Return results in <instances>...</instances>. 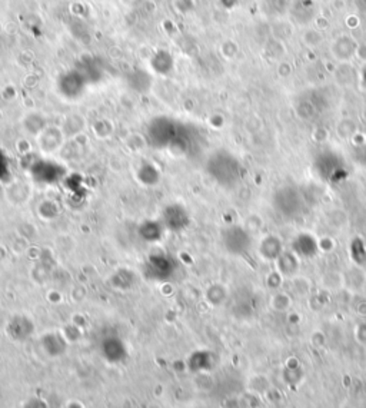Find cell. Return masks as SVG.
Listing matches in <instances>:
<instances>
[{
    "label": "cell",
    "instance_id": "30bf717a",
    "mask_svg": "<svg viewBox=\"0 0 366 408\" xmlns=\"http://www.w3.org/2000/svg\"><path fill=\"white\" fill-rule=\"evenodd\" d=\"M137 178L143 185H156L159 181V171L155 165L144 164L137 169Z\"/></svg>",
    "mask_w": 366,
    "mask_h": 408
},
{
    "label": "cell",
    "instance_id": "8992f818",
    "mask_svg": "<svg viewBox=\"0 0 366 408\" xmlns=\"http://www.w3.org/2000/svg\"><path fill=\"white\" fill-rule=\"evenodd\" d=\"M161 222L166 232H182L189 227L190 215L182 203H169L162 211Z\"/></svg>",
    "mask_w": 366,
    "mask_h": 408
},
{
    "label": "cell",
    "instance_id": "3957f363",
    "mask_svg": "<svg viewBox=\"0 0 366 408\" xmlns=\"http://www.w3.org/2000/svg\"><path fill=\"white\" fill-rule=\"evenodd\" d=\"M273 208L287 220L301 215L304 210V198L294 186H282L273 195Z\"/></svg>",
    "mask_w": 366,
    "mask_h": 408
},
{
    "label": "cell",
    "instance_id": "277c9868",
    "mask_svg": "<svg viewBox=\"0 0 366 408\" xmlns=\"http://www.w3.org/2000/svg\"><path fill=\"white\" fill-rule=\"evenodd\" d=\"M178 269V261L165 252L152 254L144 264V272L154 281L171 280Z\"/></svg>",
    "mask_w": 366,
    "mask_h": 408
},
{
    "label": "cell",
    "instance_id": "7a4b0ae2",
    "mask_svg": "<svg viewBox=\"0 0 366 408\" xmlns=\"http://www.w3.org/2000/svg\"><path fill=\"white\" fill-rule=\"evenodd\" d=\"M206 172L213 181L225 188H234L244 176L242 164L236 157L227 151H217L209 157Z\"/></svg>",
    "mask_w": 366,
    "mask_h": 408
},
{
    "label": "cell",
    "instance_id": "52a82bcc",
    "mask_svg": "<svg viewBox=\"0 0 366 408\" xmlns=\"http://www.w3.org/2000/svg\"><path fill=\"white\" fill-rule=\"evenodd\" d=\"M222 244L232 255H245L251 248V237L241 227H229L222 232Z\"/></svg>",
    "mask_w": 366,
    "mask_h": 408
},
{
    "label": "cell",
    "instance_id": "8fae6325",
    "mask_svg": "<svg viewBox=\"0 0 366 408\" xmlns=\"http://www.w3.org/2000/svg\"><path fill=\"white\" fill-rule=\"evenodd\" d=\"M12 178V169L9 164V158L5 152L0 151V182H8Z\"/></svg>",
    "mask_w": 366,
    "mask_h": 408
},
{
    "label": "cell",
    "instance_id": "ba28073f",
    "mask_svg": "<svg viewBox=\"0 0 366 408\" xmlns=\"http://www.w3.org/2000/svg\"><path fill=\"white\" fill-rule=\"evenodd\" d=\"M59 92L67 99L81 98L88 86L86 76L79 71H70L60 76L59 79Z\"/></svg>",
    "mask_w": 366,
    "mask_h": 408
},
{
    "label": "cell",
    "instance_id": "5b68a950",
    "mask_svg": "<svg viewBox=\"0 0 366 408\" xmlns=\"http://www.w3.org/2000/svg\"><path fill=\"white\" fill-rule=\"evenodd\" d=\"M29 174L32 179L40 185H55L63 181L66 169L63 165L52 159L40 158L32 162L29 166Z\"/></svg>",
    "mask_w": 366,
    "mask_h": 408
},
{
    "label": "cell",
    "instance_id": "6da1fadb",
    "mask_svg": "<svg viewBox=\"0 0 366 408\" xmlns=\"http://www.w3.org/2000/svg\"><path fill=\"white\" fill-rule=\"evenodd\" d=\"M148 138L156 149H169L173 152H186L190 144L188 128L171 118H156L148 129Z\"/></svg>",
    "mask_w": 366,
    "mask_h": 408
},
{
    "label": "cell",
    "instance_id": "9c48e42d",
    "mask_svg": "<svg viewBox=\"0 0 366 408\" xmlns=\"http://www.w3.org/2000/svg\"><path fill=\"white\" fill-rule=\"evenodd\" d=\"M166 230L164 227V224L159 221H154V220H148L144 221L139 225L137 228V235L143 242H148V244H156L159 241H162L164 235H165Z\"/></svg>",
    "mask_w": 366,
    "mask_h": 408
}]
</instances>
